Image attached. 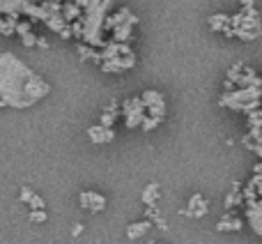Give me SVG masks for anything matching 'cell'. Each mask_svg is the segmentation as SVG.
Here are the masks:
<instances>
[{
    "mask_svg": "<svg viewBox=\"0 0 262 244\" xmlns=\"http://www.w3.org/2000/svg\"><path fill=\"white\" fill-rule=\"evenodd\" d=\"M51 86L16 55L0 53V97L7 106L28 109L49 95Z\"/></svg>",
    "mask_w": 262,
    "mask_h": 244,
    "instance_id": "1",
    "label": "cell"
},
{
    "mask_svg": "<svg viewBox=\"0 0 262 244\" xmlns=\"http://www.w3.org/2000/svg\"><path fill=\"white\" fill-rule=\"evenodd\" d=\"M115 0H88L85 3V23H83V42L90 46H104L101 32H104V21L108 16V9Z\"/></svg>",
    "mask_w": 262,
    "mask_h": 244,
    "instance_id": "2",
    "label": "cell"
},
{
    "mask_svg": "<svg viewBox=\"0 0 262 244\" xmlns=\"http://www.w3.org/2000/svg\"><path fill=\"white\" fill-rule=\"evenodd\" d=\"M219 104L226 106V109L232 111H249L262 106V88L258 86H246V88H235V90H228L226 95H221Z\"/></svg>",
    "mask_w": 262,
    "mask_h": 244,
    "instance_id": "3",
    "label": "cell"
},
{
    "mask_svg": "<svg viewBox=\"0 0 262 244\" xmlns=\"http://www.w3.org/2000/svg\"><path fill=\"white\" fill-rule=\"evenodd\" d=\"M122 115H124V125L127 129H136L143 125L145 120V104L140 97H131L122 104Z\"/></svg>",
    "mask_w": 262,
    "mask_h": 244,
    "instance_id": "4",
    "label": "cell"
},
{
    "mask_svg": "<svg viewBox=\"0 0 262 244\" xmlns=\"http://www.w3.org/2000/svg\"><path fill=\"white\" fill-rule=\"evenodd\" d=\"M143 104H145V111H147L149 115H154V118H166V101H163V95L157 90H145L143 92Z\"/></svg>",
    "mask_w": 262,
    "mask_h": 244,
    "instance_id": "5",
    "label": "cell"
},
{
    "mask_svg": "<svg viewBox=\"0 0 262 244\" xmlns=\"http://www.w3.org/2000/svg\"><path fill=\"white\" fill-rule=\"evenodd\" d=\"M136 65V55L134 53H120L115 58H108L101 63V72H111V74H120L127 72Z\"/></svg>",
    "mask_w": 262,
    "mask_h": 244,
    "instance_id": "6",
    "label": "cell"
},
{
    "mask_svg": "<svg viewBox=\"0 0 262 244\" xmlns=\"http://www.w3.org/2000/svg\"><path fill=\"white\" fill-rule=\"evenodd\" d=\"M246 221H249L251 231L262 235V198L246 205Z\"/></svg>",
    "mask_w": 262,
    "mask_h": 244,
    "instance_id": "7",
    "label": "cell"
},
{
    "mask_svg": "<svg viewBox=\"0 0 262 244\" xmlns=\"http://www.w3.org/2000/svg\"><path fill=\"white\" fill-rule=\"evenodd\" d=\"M207 212H209V203L203 194H193L191 200H189V208L182 210V214H186V217H195V219L205 217Z\"/></svg>",
    "mask_w": 262,
    "mask_h": 244,
    "instance_id": "8",
    "label": "cell"
},
{
    "mask_svg": "<svg viewBox=\"0 0 262 244\" xmlns=\"http://www.w3.org/2000/svg\"><path fill=\"white\" fill-rule=\"evenodd\" d=\"M81 208L90 212H101L106 208V198L97 191H81Z\"/></svg>",
    "mask_w": 262,
    "mask_h": 244,
    "instance_id": "9",
    "label": "cell"
},
{
    "mask_svg": "<svg viewBox=\"0 0 262 244\" xmlns=\"http://www.w3.org/2000/svg\"><path fill=\"white\" fill-rule=\"evenodd\" d=\"M88 136H90L92 143H111V140L115 138L113 134V127H106V125H92L90 129H88Z\"/></svg>",
    "mask_w": 262,
    "mask_h": 244,
    "instance_id": "10",
    "label": "cell"
},
{
    "mask_svg": "<svg viewBox=\"0 0 262 244\" xmlns=\"http://www.w3.org/2000/svg\"><path fill=\"white\" fill-rule=\"evenodd\" d=\"M154 228L152 219H145V221H138V223H131V226H127V237L129 240H140L143 235H147L149 231Z\"/></svg>",
    "mask_w": 262,
    "mask_h": 244,
    "instance_id": "11",
    "label": "cell"
},
{
    "mask_svg": "<svg viewBox=\"0 0 262 244\" xmlns=\"http://www.w3.org/2000/svg\"><path fill=\"white\" fill-rule=\"evenodd\" d=\"M138 23V18H129V21H124V23H120V26H115L113 28V39L115 42H127L129 37H131V28Z\"/></svg>",
    "mask_w": 262,
    "mask_h": 244,
    "instance_id": "12",
    "label": "cell"
},
{
    "mask_svg": "<svg viewBox=\"0 0 262 244\" xmlns=\"http://www.w3.org/2000/svg\"><path fill=\"white\" fill-rule=\"evenodd\" d=\"M242 226H244V223H242V219L239 217H235V214L230 212V210H228L226 212V217L221 219V221H219V231H242Z\"/></svg>",
    "mask_w": 262,
    "mask_h": 244,
    "instance_id": "13",
    "label": "cell"
},
{
    "mask_svg": "<svg viewBox=\"0 0 262 244\" xmlns=\"http://www.w3.org/2000/svg\"><path fill=\"white\" fill-rule=\"evenodd\" d=\"M28 3L30 0H0V14H16L18 16Z\"/></svg>",
    "mask_w": 262,
    "mask_h": 244,
    "instance_id": "14",
    "label": "cell"
},
{
    "mask_svg": "<svg viewBox=\"0 0 262 244\" xmlns=\"http://www.w3.org/2000/svg\"><path fill=\"white\" fill-rule=\"evenodd\" d=\"M242 143H244L249 150H255V145L262 143V127H251V129L244 134Z\"/></svg>",
    "mask_w": 262,
    "mask_h": 244,
    "instance_id": "15",
    "label": "cell"
},
{
    "mask_svg": "<svg viewBox=\"0 0 262 244\" xmlns=\"http://www.w3.org/2000/svg\"><path fill=\"white\" fill-rule=\"evenodd\" d=\"M16 14H5V18H0V35L9 37L16 32Z\"/></svg>",
    "mask_w": 262,
    "mask_h": 244,
    "instance_id": "16",
    "label": "cell"
},
{
    "mask_svg": "<svg viewBox=\"0 0 262 244\" xmlns=\"http://www.w3.org/2000/svg\"><path fill=\"white\" fill-rule=\"evenodd\" d=\"M228 26H230V16L228 14H214V16H209V28L212 30L223 32Z\"/></svg>",
    "mask_w": 262,
    "mask_h": 244,
    "instance_id": "17",
    "label": "cell"
},
{
    "mask_svg": "<svg viewBox=\"0 0 262 244\" xmlns=\"http://www.w3.org/2000/svg\"><path fill=\"white\" fill-rule=\"evenodd\" d=\"M81 12H83V7L74 0V3H69V5H62V16H64V21H74V18H78L81 16Z\"/></svg>",
    "mask_w": 262,
    "mask_h": 244,
    "instance_id": "18",
    "label": "cell"
},
{
    "mask_svg": "<svg viewBox=\"0 0 262 244\" xmlns=\"http://www.w3.org/2000/svg\"><path fill=\"white\" fill-rule=\"evenodd\" d=\"M157 198H159V185L157 182H152V185H147L143 189V203L152 205V203H157Z\"/></svg>",
    "mask_w": 262,
    "mask_h": 244,
    "instance_id": "19",
    "label": "cell"
},
{
    "mask_svg": "<svg viewBox=\"0 0 262 244\" xmlns=\"http://www.w3.org/2000/svg\"><path fill=\"white\" fill-rule=\"evenodd\" d=\"M246 120H249V127H262V106L249 111V113H246Z\"/></svg>",
    "mask_w": 262,
    "mask_h": 244,
    "instance_id": "20",
    "label": "cell"
},
{
    "mask_svg": "<svg viewBox=\"0 0 262 244\" xmlns=\"http://www.w3.org/2000/svg\"><path fill=\"white\" fill-rule=\"evenodd\" d=\"M161 118H154V115H147V118H145L143 120V125H140V127H143V131H152V129H157V127L159 125H161Z\"/></svg>",
    "mask_w": 262,
    "mask_h": 244,
    "instance_id": "21",
    "label": "cell"
},
{
    "mask_svg": "<svg viewBox=\"0 0 262 244\" xmlns=\"http://www.w3.org/2000/svg\"><path fill=\"white\" fill-rule=\"evenodd\" d=\"M30 221H35V223H44V221H46V212H44V208H41V210H32V212H30Z\"/></svg>",
    "mask_w": 262,
    "mask_h": 244,
    "instance_id": "22",
    "label": "cell"
},
{
    "mask_svg": "<svg viewBox=\"0 0 262 244\" xmlns=\"http://www.w3.org/2000/svg\"><path fill=\"white\" fill-rule=\"evenodd\" d=\"M115 118H118V113H111V111H104L101 113V125H106V127H113V122H115Z\"/></svg>",
    "mask_w": 262,
    "mask_h": 244,
    "instance_id": "23",
    "label": "cell"
},
{
    "mask_svg": "<svg viewBox=\"0 0 262 244\" xmlns=\"http://www.w3.org/2000/svg\"><path fill=\"white\" fill-rule=\"evenodd\" d=\"M28 205H30V210H41V208H44V198H41V196H37V194H32V198L28 200Z\"/></svg>",
    "mask_w": 262,
    "mask_h": 244,
    "instance_id": "24",
    "label": "cell"
},
{
    "mask_svg": "<svg viewBox=\"0 0 262 244\" xmlns=\"http://www.w3.org/2000/svg\"><path fill=\"white\" fill-rule=\"evenodd\" d=\"M21 39H23V44H26V46H35L37 44V37L32 35V32H26V35H21Z\"/></svg>",
    "mask_w": 262,
    "mask_h": 244,
    "instance_id": "25",
    "label": "cell"
},
{
    "mask_svg": "<svg viewBox=\"0 0 262 244\" xmlns=\"http://www.w3.org/2000/svg\"><path fill=\"white\" fill-rule=\"evenodd\" d=\"M145 214H147V219H152V221H157V219H159V210H157V205H147V212H145Z\"/></svg>",
    "mask_w": 262,
    "mask_h": 244,
    "instance_id": "26",
    "label": "cell"
},
{
    "mask_svg": "<svg viewBox=\"0 0 262 244\" xmlns=\"http://www.w3.org/2000/svg\"><path fill=\"white\" fill-rule=\"evenodd\" d=\"M32 194H35V191H32V189H28V187H23V189H21V194H18V198H21L23 203H28V200L32 198Z\"/></svg>",
    "mask_w": 262,
    "mask_h": 244,
    "instance_id": "27",
    "label": "cell"
},
{
    "mask_svg": "<svg viewBox=\"0 0 262 244\" xmlns=\"http://www.w3.org/2000/svg\"><path fill=\"white\" fill-rule=\"evenodd\" d=\"M72 35H74V37H83V23H81V21H76V23L72 26Z\"/></svg>",
    "mask_w": 262,
    "mask_h": 244,
    "instance_id": "28",
    "label": "cell"
},
{
    "mask_svg": "<svg viewBox=\"0 0 262 244\" xmlns=\"http://www.w3.org/2000/svg\"><path fill=\"white\" fill-rule=\"evenodd\" d=\"M37 46H39V49H49V42H46L44 37H37Z\"/></svg>",
    "mask_w": 262,
    "mask_h": 244,
    "instance_id": "29",
    "label": "cell"
},
{
    "mask_svg": "<svg viewBox=\"0 0 262 244\" xmlns=\"http://www.w3.org/2000/svg\"><path fill=\"white\" fill-rule=\"evenodd\" d=\"M72 233H74V235L78 237V235H81V233H83V226H81V223H76V226H74V231H72Z\"/></svg>",
    "mask_w": 262,
    "mask_h": 244,
    "instance_id": "30",
    "label": "cell"
},
{
    "mask_svg": "<svg viewBox=\"0 0 262 244\" xmlns=\"http://www.w3.org/2000/svg\"><path fill=\"white\" fill-rule=\"evenodd\" d=\"M253 0H242V7H253Z\"/></svg>",
    "mask_w": 262,
    "mask_h": 244,
    "instance_id": "31",
    "label": "cell"
},
{
    "mask_svg": "<svg viewBox=\"0 0 262 244\" xmlns=\"http://www.w3.org/2000/svg\"><path fill=\"white\" fill-rule=\"evenodd\" d=\"M253 152L258 154V157H262V143H260V145H255V150H253Z\"/></svg>",
    "mask_w": 262,
    "mask_h": 244,
    "instance_id": "32",
    "label": "cell"
},
{
    "mask_svg": "<svg viewBox=\"0 0 262 244\" xmlns=\"http://www.w3.org/2000/svg\"><path fill=\"white\" fill-rule=\"evenodd\" d=\"M253 173H262V161H260V164H258V166H255V168H253Z\"/></svg>",
    "mask_w": 262,
    "mask_h": 244,
    "instance_id": "33",
    "label": "cell"
},
{
    "mask_svg": "<svg viewBox=\"0 0 262 244\" xmlns=\"http://www.w3.org/2000/svg\"><path fill=\"white\" fill-rule=\"evenodd\" d=\"M258 196L262 198V185H258Z\"/></svg>",
    "mask_w": 262,
    "mask_h": 244,
    "instance_id": "34",
    "label": "cell"
},
{
    "mask_svg": "<svg viewBox=\"0 0 262 244\" xmlns=\"http://www.w3.org/2000/svg\"><path fill=\"white\" fill-rule=\"evenodd\" d=\"M0 106H7V104H5V101H3V97H0Z\"/></svg>",
    "mask_w": 262,
    "mask_h": 244,
    "instance_id": "35",
    "label": "cell"
}]
</instances>
